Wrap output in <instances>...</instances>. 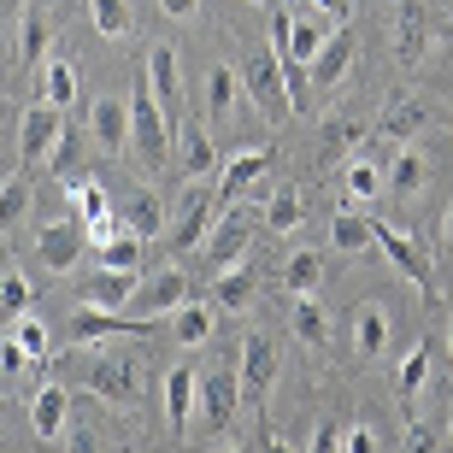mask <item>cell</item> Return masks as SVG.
Masks as SVG:
<instances>
[{
	"label": "cell",
	"instance_id": "6da1fadb",
	"mask_svg": "<svg viewBox=\"0 0 453 453\" xmlns=\"http://www.w3.org/2000/svg\"><path fill=\"white\" fill-rule=\"evenodd\" d=\"M124 101H130V148L142 153L148 165H165V153H171V130H177V124H171V118L159 112V101H153L148 77H142V83H135L130 95H124Z\"/></svg>",
	"mask_w": 453,
	"mask_h": 453
},
{
	"label": "cell",
	"instance_id": "7a4b0ae2",
	"mask_svg": "<svg viewBox=\"0 0 453 453\" xmlns=\"http://www.w3.org/2000/svg\"><path fill=\"white\" fill-rule=\"evenodd\" d=\"M242 95H248L265 118L288 112V83H283V59H277V48L248 53V59H242Z\"/></svg>",
	"mask_w": 453,
	"mask_h": 453
},
{
	"label": "cell",
	"instance_id": "3957f363",
	"mask_svg": "<svg viewBox=\"0 0 453 453\" xmlns=\"http://www.w3.org/2000/svg\"><path fill=\"white\" fill-rule=\"evenodd\" d=\"M371 235H377V248L388 253V265L401 271V277L418 288L424 301H436V277H430V259H424L418 242H412L406 230H395V224H383V219H371Z\"/></svg>",
	"mask_w": 453,
	"mask_h": 453
},
{
	"label": "cell",
	"instance_id": "277c9868",
	"mask_svg": "<svg viewBox=\"0 0 453 453\" xmlns=\"http://www.w3.org/2000/svg\"><path fill=\"white\" fill-rule=\"evenodd\" d=\"M65 135V112L53 101H35V106H24V118H18V159H24V171L30 165H48V153H53V142Z\"/></svg>",
	"mask_w": 453,
	"mask_h": 453
},
{
	"label": "cell",
	"instance_id": "5b68a950",
	"mask_svg": "<svg viewBox=\"0 0 453 453\" xmlns=\"http://www.w3.org/2000/svg\"><path fill=\"white\" fill-rule=\"evenodd\" d=\"M83 253H88V224L83 219H59V224H48V230L35 235V259H42V271H53V277L77 271Z\"/></svg>",
	"mask_w": 453,
	"mask_h": 453
},
{
	"label": "cell",
	"instance_id": "8992f818",
	"mask_svg": "<svg viewBox=\"0 0 453 453\" xmlns=\"http://www.w3.org/2000/svg\"><path fill=\"white\" fill-rule=\"evenodd\" d=\"M53 24H59V12H53L48 0H30L24 12H18V35H12V65H42L53 48Z\"/></svg>",
	"mask_w": 453,
	"mask_h": 453
},
{
	"label": "cell",
	"instance_id": "52a82bcc",
	"mask_svg": "<svg viewBox=\"0 0 453 453\" xmlns=\"http://www.w3.org/2000/svg\"><path fill=\"white\" fill-rule=\"evenodd\" d=\"M83 388L101 395V401H112V406H135L142 401V371H135L130 359H88Z\"/></svg>",
	"mask_w": 453,
	"mask_h": 453
},
{
	"label": "cell",
	"instance_id": "ba28073f",
	"mask_svg": "<svg viewBox=\"0 0 453 453\" xmlns=\"http://www.w3.org/2000/svg\"><path fill=\"white\" fill-rule=\"evenodd\" d=\"M30 430L35 441H65L71 430V388L65 383H53V377H42L30 395Z\"/></svg>",
	"mask_w": 453,
	"mask_h": 453
},
{
	"label": "cell",
	"instance_id": "9c48e42d",
	"mask_svg": "<svg viewBox=\"0 0 453 453\" xmlns=\"http://www.w3.org/2000/svg\"><path fill=\"white\" fill-rule=\"evenodd\" d=\"M271 377H277V348L265 336H242V371H235V388L248 406H265Z\"/></svg>",
	"mask_w": 453,
	"mask_h": 453
},
{
	"label": "cell",
	"instance_id": "30bf717a",
	"mask_svg": "<svg viewBox=\"0 0 453 453\" xmlns=\"http://www.w3.org/2000/svg\"><path fill=\"white\" fill-rule=\"evenodd\" d=\"M248 248H253V224H248V219H230V212H224V219L212 224V235L201 242L206 271H212V277H224L230 265H242V259H248Z\"/></svg>",
	"mask_w": 453,
	"mask_h": 453
},
{
	"label": "cell",
	"instance_id": "8fae6325",
	"mask_svg": "<svg viewBox=\"0 0 453 453\" xmlns=\"http://www.w3.org/2000/svg\"><path fill=\"white\" fill-rule=\"evenodd\" d=\"M224 219V206H219V195H188L183 201V212H177V224H171V253H195L212 235V224Z\"/></svg>",
	"mask_w": 453,
	"mask_h": 453
},
{
	"label": "cell",
	"instance_id": "7c38bea8",
	"mask_svg": "<svg viewBox=\"0 0 453 453\" xmlns=\"http://www.w3.org/2000/svg\"><path fill=\"white\" fill-rule=\"evenodd\" d=\"M165 330V319H124V312H101V306H77L71 336L77 342H101V336H153Z\"/></svg>",
	"mask_w": 453,
	"mask_h": 453
},
{
	"label": "cell",
	"instance_id": "4fadbf2b",
	"mask_svg": "<svg viewBox=\"0 0 453 453\" xmlns=\"http://www.w3.org/2000/svg\"><path fill=\"white\" fill-rule=\"evenodd\" d=\"M88 135L101 153H124L130 148V101L124 95H95L88 106Z\"/></svg>",
	"mask_w": 453,
	"mask_h": 453
},
{
	"label": "cell",
	"instance_id": "5bb4252c",
	"mask_svg": "<svg viewBox=\"0 0 453 453\" xmlns=\"http://www.w3.org/2000/svg\"><path fill=\"white\" fill-rule=\"evenodd\" d=\"M148 88H153V101H159V112L177 124V112H183V65H177V53L165 42L148 48Z\"/></svg>",
	"mask_w": 453,
	"mask_h": 453
},
{
	"label": "cell",
	"instance_id": "9a60e30c",
	"mask_svg": "<svg viewBox=\"0 0 453 453\" xmlns=\"http://www.w3.org/2000/svg\"><path fill=\"white\" fill-rule=\"evenodd\" d=\"M142 271H112V265H101L95 277L83 283V306H101V312H124V306L142 295Z\"/></svg>",
	"mask_w": 453,
	"mask_h": 453
},
{
	"label": "cell",
	"instance_id": "2e32d148",
	"mask_svg": "<svg viewBox=\"0 0 453 453\" xmlns=\"http://www.w3.org/2000/svg\"><path fill=\"white\" fill-rule=\"evenodd\" d=\"M436 48V30H430V12H424L418 0H406L401 18H395V59L401 65H418L424 53Z\"/></svg>",
	"mask_w": 453,
	"mask_h": 453
},
{
	"label": "cell",
	"instance_id": "e0dca14e",
	"mask_svg": "<svg viewBox=\"0 0 453 453\" xmlns=\"http://www.w3.org/2000/svg\"><path fill=\"white\" fill-rule=\"evenodd\" d=\"M424 183H430V159H424V148H418V142H401V153H395L383 188H388V195H401V201H418Z\"/></svg>",
	"mask_w": 453,
	"mask_h": 453
},
{
	"label": "cell",
	"instance_id": "ac0fdd59",
	"mask_svg": "<svg viewBox=\"0 0 453 453\" xmlns=\"http://www.w3.org/2000/svg\"><path fill=\"white\" fill-rule=\"evenodd\" d=\"M195 406H201V371L195 365H171L165 371V418H171V430H188Z\"/></svg>",
	"mask_w": 453,
	"mask_h": 453
},
{
	"label": "cell",
	"instance_id": "d6986e66",
	"mask_svg": "<svg viewBox=\"0 0 453 453\" xmlns=\"http://www.w3.org/2000/svg\"><path fill=\"white\" fill-rule=\"evenodd\" d=\"M112 212H118V224H124V230H135L142 242H153V235L165 230V206H159V195H153V188H135V195H124Z\"/></svg>",
	"mask_w": 453,
	"mask_h": 453
},
{
	"label": "cell",
	"instance_id": "ffe728a7",
	"mask_svg": "<svg viewBox=\"0 0 453 453\" xmlns=\"http://www.w3.org/2000/svg\"><path fill=\"white\" fill-rule=\"evenodd\" d=\"M348 65H353V30H330V42L312 59V88H336L348 77Z\"/></svg>",
	"mask_w": 453,
	"mask_h": 453
},
{
	"label": "cell",
	"instance_id": "44dd1931",
	"mask_svg": "<svg viewBox=\"0 0 453 453\" xmlns=\"http://www.w3.org/2000/svg\"><path fill=\"white\" fill-rule=\"evenodd\" d=\"M388 348V312L377 301H359L353 306V353L359 359H377Z\"/></svg>",
	"mask_w": 453,
	"mask_h": 453
},
{
	"label": "cell",
	"instance_id": "7402d4cb",
	"mask_svg": "<svg viewBox=\"0 0 453 453\" xmlns=\"http://www.w3.org/2000/svg\"><path fill=\"white\" fill-rule=\"evenodd\" d=\"M188 301H195V283H188L177 265H165L148 283V319H171V312H177V306H188Z\"/></svg>",
	"mask_w": 453,
	"mask_h": 453
},
{
	"label": "cell",
	"instance_id": "603a6c76",
	"mask_svg": "<svg viewBox=\"0 0 453 453\" xmlns=\"http://www.w3.org/2000/svg\"><path fill=\"white\" fill-rule=\"evenodd\" d=\"M324 42H330V30H324L319 18H288V48L277 53V59H288V65H306V71H312V59H319Z\"/></svg>",
	"mask_w": 453,
	"mask_h": 453
},
{
	"label": "cell",
	"instance_id": "cb8c5ba5",
	"mask_svg": "<svg viewBox=\"0 0 453 453\" xmlns=\"http://www.w3.org/2000/svg\"><path fill=\"white\" fill-rule=\"evenodd\" d=\"M265 159L271 153H259V148H248V153H235L230 165H224V177H219V206H230L242 188H253L259 177H265Z\"/></svg>",
	"mask_w": 453,
	"mask_h": 453
},
{
	"label": "cell",
	"instance_id": "d4e9b609",
	"mask_svg": "<svg viewBox=\"0 0 453 453\" xmlns=\"http://www.w3.org/2000/svg\"><path fill=\"white\" fill-rule=\"evenodd\" d=\"M177 142H183V159H177V165H183L188 183H201V177H212V171H219V148H212V135H206L201 124H188Z\"/></svg>",
	"mask_w": 453,
	"mask_h": 453
},
{
	"label": "cell",
	"instance_id": "484cf974",
	"mask_svg": "<svg viewBox=\"0 0 453 453\" xmlns=\"http://www.w3.org/2000/svg\"><path fill=\"white\" fill-rule=\"evenodd\" d=\"M424 383H430V342H412V348H406V359L395 365V395H401V406L418 401Z\"/></svg>",
	"mask_w": 453,
	"mask_h": 453
},
{
	"label": "cell",
	"instance_id": "4316f807",
	"mask_svg": "<svg viewBox=\"0 0 453 453\" xmlns=\"http://www.w3.org/2000/svg\"><path fill=\"white\" fill-rule=\"evenodd\" d=\"M253 295H259V283H253L248 265H230L219 283H212V306H219V312H248Z\"/></svg>",
	"mask_w": 453,
	"mask_h": 453
},
{
	"label": "cell",
	"instance_id": "83f0119b",
	"mask_svg": "<svg viewBox=\"0 0 453 453\" xmlns=\"http://www.w3.org/2000/svg\"><path fill=\"white\" fill-rule=\"evenodd\" d=\"M30 206H35V183L18 171V177H6L0 183V235H12L18 224L30 219Z\"/></svg>",
	"mask_w": 453,
	"mask_h": 453
},
{
	"label": "cell",
	"instance_id": "f1b7e54d",
	"mask_svg": "<svg viewBox=\"0 0 453 453\" xmlns=\"http://www.w3.org/2000/svg\"><path fill=\"white\" fill-rule=\"evenodd\" d=\"M283 283H288V295H319V283H324V253L319 248H295L283 259Z\"/></svg>",
	"mask_w": 453,
	"mask_h": 453
},
{
	"label": "cell",
	"instance_id": "f546056e",
	"mask_svg": "<svg viewBox=\"0 0 453 453\" xmlns=\"http://www.w3.org/2000/svg\"><path fill=\"white\" fill-rule=\"evenodd\" d=\"M235 101H242V71L219 59V65L206 71V112H212V118H230Z\"/></svg>",
	"mask_w": 453,
	"mask_h": 453
},
{
	"label": "cell",
	"instance_id": "4dcf8cb0",
	"mask_svg": "<svg viewBox=\"0 0 453 453\" xmlns=\"http://www.w3.org/2000/svg\"><path fill=\"white\" fill-rule=\"evenodd\" d=\"M306 224V201H301V188H277L265 201V230L271 235H295Z\"/></svg>",
	"mask_w": 453,
	"mask_h": 453
},
{
	"label": "cell",
	"instance_id": "1f68e13d",
	"mask_svg": "<svg viewBox=\"0 0 453 453\" xmlns=\"http://www.w3.org/2000/svg\"><path fill=\"white\" fill-rule=\"evenodd\" d=\"M171 336L183 342V348H206V342H212V306H201V301L177 306V312H171Z\"/></svg>",
	"mask_w": 453,
	"mask_h": 453
},
{
	"label": "cell",
	"instance_id": "d6a6232c",
	"mask_svg": "<svg viewBox=\"0 0 453 453\" xmlns=\"http://www.w3.org/2000/svg\"><path fill=\"white\" fill-rule=\"evenodd\" d=\"M42 101H53L59 112L77 101V65L71 59H53V53L42 59Z\"/></svg>",
	"mask_w": 453,
	"mask_h": 453
},
{
	"label": "cell",
	"instance_id": "836d02e7",
	"mask_svg": "<svg viewBox=\"0 0 453 453\" xmlns=\"http://www.w3.org/2000/svg\"><path fill=\"white\" fill-rule=\"evenodd\" d=\"M235 401H242V388H235V377H224V371H212V377H201V406L212 424H230Z\"/></svg>",
	"mask_w": 453,
	"mask_h": 453
},
{
	"label": "cell",
	"instance_id": "e575fe53",
	"mask_svg": "<svg viewBox=\"0 0 453 453\" xmlns=\"http://www.w3.org/2000/svg\"><path fill=\"white\" fill-rule=\"evenodd\" d=\"M295 336L306 348H330V312H324L312 295H295Z\"/></svg>",
	"mask_w": 453,
	"mask_h": 453
},
{
	"label": "cell",
	"instance_id": "d590c367",
	"mask_svg": "<svg viewBox=\"0 0 453 453\" xmlns=\"http://www.w3.org/2000/svg\"><path fill=\"white\" fill-rule=\"evenodd\" d=\"M330 248H336V253H365V248H377L371 219H359V212H336V219H330Z\"/></svg>",
	"mask_w": 453,
	"mask_h": 453
},
{
	"label": "cell",
	"instance_id": "8d00e7d4",
	"mask_svg": "<svg viewBox=\"0 0 453 453\" xmlns=\"http://www.w3.org/2000/svg\"><path fill=\"white\" fill-rule=\"evenodd\" d=\"M88 18H95V30H101L106 42H118V35H130V24H135L130 0H88Z\"/></svg>",
	"mask_w": 453,
	"mask_h": 453
},
{
	"label": "cell",
	"instance_id": "74e56055",
	"mask_svg": "<svg viewBox=\"0 0 453 453\" xmlns=\"http://www.w3.org/2000/svg\"><path fill=\"white\" fill-rule=\"evenodd\" d=\"M377 130L395 135V142H412V135L424 130V106H418V101H395L383 118H377Z\"/></svg>",
	"mask_w": 453,
	"mask_h": 453
},
{
	"label": "cell",
	"instance_id": "f35d334b",
	"mask_svg": "<svg viewBox=\"0 0 453 453\" xmlns=\"http://www.w3.org/2000/svg\"><path fill=\"white\" fill-rule=\"evenodd\" d=\"M142 235L135 230H118L112 242H101V265H112V271H142Z\"/></svg>",
	"mask_w": 453,
	"mask_h": 453
},
{
	"label": "cell",
	"instance_id": "ab89813d",
	"mask_svg": "<svg viewBox=\"0 0 453 453\" xmlns=\"http://www.w3.org/2000/svg\"><path fill=\"white\" fill-rule=\"evenodd\" d=\"M348 195H353V201H377V195H388L377 159H365V153H353V159H348Z\"/></svg>",
	"mask_w": 453,
	"mask_h": 453
},
{
	"label": "cell",
	"instance_id": "60d3db41",
	"mask_svg": "<svg viewBox=\"0 0 453 453\" xmlns=\"http://www.w3.org/2000/svg\"><path fill=\"white\" fill-rule=\"evenodd\" d=\"M30 288L35 283H30V277H18V271H6V277H0V330L30 312Z\"/></svg>",
	"mask_w": 453,
	"mask_h": 453
},
{
	"label": "cell",
	"instance_id": "b9f144b4",
	"mask_svg": "<svg viewBox=\"0 0 453 453\" xmlns=\"http://www.w3.org/2000/svg\"><path fill=\"white\" fill-rule=\"evenodd\" d=\"M12 342L24 353H30L35 365H48V324L35 319V312H24V319H12Z\"/></svg>",
	"mask_w": 453,
	"mask_h": 453
},
{
	"label": "cell",
	"instance_id": "7bdbcfd3",
	"mask_svg": "<svg viewBox=\"0 0 453 453\" xmlns=\"http://www.w3.org/2000/svg\"><path fill=\"white\" fill-rule=\"evenodd\" d=\"M365 142V124H353V118H336L330 130H324V153H348Z\"/></svg>",
	"mask_w": 453,
	"mask_h": 453
},
{
	"label": "cell",
	"instance_id": "ee69618b",
	"mask_svg": "<svg viewBox=\"0 0 453 453\" xmlns=\"http://www.w3.org/2000/svg\"><path fill=\"white\" fill-rule=\"evenodd\" d=\"M342 453H383L371 424H342Z\"/></svg>",
	"mask_w": 453,
	"mask_h": 453
},
{
	"label": "cell",
	"instance_id": "f6af8a7d",
	"mask_svg": "<svg viewBox=\"0 0 453 453\" xmlns=\"http://www.w3.org/2000/svg\"><path fill=\"white\" fill-rule=\"evenodd\" d=\"M71 159H77V130L65 124V135H59V142H53V153H48V165L53 171H71Z\"/></svg>",
	"mask_w": 453,
	"mask_h": 453
},
{
	"label": "cell",
	"instance_id": "bcb514c9",
	"mask_svg": "<svg viewBox=\"0 0 453 453\" xmlns=\"http://www.w3.org/2000/svg\"><path fill=\"white\" fill-rule=\"evenodd\" d=\"M306 453H342V424H319L312 430V448Z\"/></svg>",
	"mask_w": 453,
	"mask_h": 453
},
{
	"label": "cell",
	"instance_id": "7dc6e473",
	"mask_svg": "<svg viewBox=\"0 0 453 453\" xmlns=\"http://www.w3.org/2000/svg\"><path fill=\"white\" fill-rule=\"evenodd\" d=\"M159 12L177 18V24H195L201 18V0H159Z\"/></svg>",
	"mask_w": 453,
	"mask_h": 453
},
{
	"label": "cell",
	"instance_id": "c3c4849f",
	"mask_svg": "<svg viewBox=\"0 0 453 453\" xmlns=\"http://www.w3.org/2000/svg\"><path fill=\"white\" fill-rule=\"evenodd\" d=\"M24 365H35V359H30L24 348H18V342H6V348H0V371H12V377H18Z\"/></svg>",
	"mask_w": 453,
	"mask_h": 453
},
{
	"label": "cell",
	"instance_id": "681fc988",
	"mask_svg": "<svg viewBox=\"0 0 453 453\" xmlns=\"http://www.w3.org/2000/svg\"><path fill=\"white\" fill-rule=\"evenodd\" d=\"M401 453H436V430H430V424H418V430L406 436V448H401Z\"/></svg>",
	"mask_w": 453,
	"mask_h": 453
},
{
	"label": "cell",
	"instance_id": "f907efd6",
	"mask_svg": "<svg viewBox=\"0 0 453 453\" xmlns=\"http://www.w3.org/2000/svg\"><path fill=\"white\" fill-rule=\"evenodd\" d=\"M65 453H101L95 430H65Z\"/></svg>",
	"mask_w": 453,
	"mask_h": 453
},
{
	"label": "cell",
	"instance_id": "816d5d0a",
	"mask_svg": "<svg viewBox=\"0 0 453 453\" xmlns=\"http://www.w3.org/2000/svg\"><path fill=\"white\" fill-rule=\"evenodd\" d=\"M436 248H441V259H453V206L441 212V235H436Z\"/></svg>",
	"mask_w": 453,
	"mask_h": 453
},
{
	"label": "cell",
	"instance_id": "f5cc1de1",
	"mask_svg": "<svg viewBox=\"0 0 453 453\" xmlns=\"http://www.w3.org/2000/svg\"><path fill=\"white\" fill-rule=\"evenodd\" d=\"M319 12H330V18H348V0H312Z\"/></svg>",
	"mask_w": 453,
	"mask_h": 453
},
{
	"label": "cell",
	"instance_id": "db71d44e",
	"mask_svg": "<svg viewBox=\"0 0 453 453\" xmlns=\"http://www.w3.org/2000/svg\"><path fill=\"white\" fill-rule=\"evenodd\" d=\"M259 453H288V448H283V436H265V448H259Z\"/></svg>",
	"mask_w": 453,
	"mask_h": 453
},
{
	"label": "cell",
	"instance_id": "11a10c76",
	"mask_svg": "<svg viewBox=\"0 0 453 453\" xmlns=\"http://www.w3.org/2000/svg\"><path fill=\"white\" fill-rule=\"evenodd\" d=\"M441 342H448V353H453V319H448V330H441Z\"/></svg>",
	"mask_w": 453,
	"mask_h": 453
},
{
	"label": "cell",
	"instance_id": "9f6ffc18",
	"mask_svg": "<svg viewBox=\"0 0 453 453\" xmlns=\"http://www.w3.org/2000/svg\"><path fill=\"white\" fill-rule=\"evenodd\" d=\"M448 441H453V401H448Z\"/></svg>",
	"mask_w": 453,
	"mask_h": 453
},
{
	"label": "cell",
	"instance_id": "6f0895ef",
	"mask_svg": "<svg viewBox=\"0 0 453 453\" xmlns=\"http://www.w3.org/2000/svg\"><path fill=\"white\" fill-rule=\"evenodd\" d=\"M219 453H242V448H219Z\"/></svg>",
	"mask_w": 453,
	"mask_h": 453
},
{
	"label": "cell",
	"instance_id": "680465c9",
	"mask_svg": "<svg viewBox=\"0 0 453 453\" xmlns=\"http://www.w3.org/2000/svg\"><path fill=\"white\" fill-rule=\"evenodd\" d=\"M253 6H271V0H253Z\"/></svg>",
	"mask_w": 453,
	"mask_h": 453
},
{
	"label": "cell",
	"instance_id": "91938a15",
	"mask_svg": "<svg viewBox=\"0 0 453 453\" xmlns=\"http://www.w3.org/2000/svg\"><path fill=\"white\" fill-rule=\"evenodd\" d=\"M448 124H453V112H448Z\"/></svg>",
	"mask_w": 453,
	"mask_h": 453
}]
</instances>
